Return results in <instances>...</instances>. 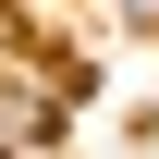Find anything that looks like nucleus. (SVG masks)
<instances>
[{"label": "nucleus", "instance_id": "nucleus-1", "mask_svg": "<svg viewBox=\"0 0 159 159\" xmlns=\"http://www.w3.org/2000/svg\"><path fill=\"white\" fill-rule=\"evenodd\" d=\"M122 12H135V25H159V0H122Z\"/></svg>", "mask_w": 159, "mask_h": 159}, {"label": "nucleus", "instance_id": "nucleus-2", "mask_svg": "<svg viewBox=\"0 0 159 159\" xmlns=\"http://www.w3.org/2000/svg\"><path fill=\"white\" fill-rule=\"evenodd\" d=\"M0 159H12V122H0Z\"/></svg>", "mask_w": 159, "mask_h": 159}]
</instances>
